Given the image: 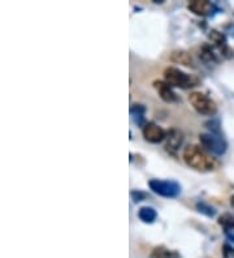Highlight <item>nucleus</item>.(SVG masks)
Returning a JSON list of instances; mask_svg holds the SVG:
<instances>
[{
    "instance_id": "19",
    "label": "nucleus",
    "mask_w": 234,
    "mask_h": 258,
    "mask_svg": "<svg viewBox=\"0 0 234 258\" xmlns=\"http://www.w3.org/2000/svg\"><path fill=\"white\" fill-rule=\"evenodd\" d=\"M132 198L134 202H139V201H143L146 198V194L142 192H139V190H133L132 192Z\"/></svg>"
},
{
    "instance_id": "18",
    "label": "nucleus",
    "mask_w": 234,
    "mask_h": 258,
    "mask_svg": "<svg viewBox=\"0 0 234 258\" xmlns=\"http://www.w3.org/2000/svg\"><path fill=\"white\" fill-rule=\"evenodd\" d=\"M223 257L224 258H234V248L231 244L223 245Z\"/></svg>"
},
{
    "instance_id": "6",
    "label": "nucleus",
    "mask_w": 234,
    "mask_h": 258,
    "mask_svg": "<svg viewBox=\"0 0 234 258\" xmlns=\"http://www.w3.org/2000/svg\"><path fill=\"white\" fill-rule=\"evenodd\" d=\"M143 137L146 141H149L151 144H159L162 142L163 140L167 137L164 129L162 126H159L155 122H146V126L142 128Z\"/></svg>"
},
{
    "instance_id": "15",
    "label": "nucleus",
    "mask_w": 234,
    "mask_h": 258,
    "mask_svg": "<svg viewBox=\"0 0 234 258\" xmlns=\"http://www.w3.org/2000/svg\"><path fill=\"white\" fill-rule=\"evenodd\" d=\"M202 59L205 60L206 63H215L216 62V55L214 54L212 48L210 46H203L202 47Z\"/></svg>"
},
{
    "instance_id": "7",
    "label": "nucleus",
    "mask_w": 234,
    "mask_h": 258,
    "mask_svg": "<svg viewBox=\"0 0 234 258\" xmlns=\"http://www.w3.org/2000/svg\"><path fill=\"white\" fill-rule=\"evenodd\" d=\"M188 10L198 16H208L215 10V6L207 0H192L189 2Z\"/></svg>"
},
{
    "instance_id": "16",
    "label": "nucleus",
    "mask_w": 234,
    "mask_h": 258,
    "mask_svg": "<svg viewBox=\"0 0 234 258\" xmlns=\"http://www.w3.org/2000/svg\"><path fill=\"white\" fill-rule=\"evenodd\" d=\"M197 210H198L199 212H202V214L207 215V216H211V218L216 215L215 208L210 206L208 204H206V202H198V204H197Z\"/></svg>"
},
{
    "instance_id": "12",
    "label": "nucleus",
    "mask_w": 234,
    "mask_h": 258,
    "mask_svg": "<svg viewBox=\"0 0 234 258\" xmlns=\"http://www.w3.org/2000/svg\"><path fill=\"white\" fill-rule=\"evenodd\" d=\"M181 142H182L181 133H178L177 130H172L171 136H169V140H168V144H167V149H168V152H175L176 150L180 148Z\"/></svg>"
},
{
    "instance_id": "3",
    "label": "nucleus",
    "mask_w": 234,
    "mask_h": 258,
    "mask_svg": "<svg viewBox=\"0 0 234 258\" xmlns=\"http://www.w3.org/2000/svg\"><path fill=\"white\" fill-rule=\"evenodd\" d=\"M189 102L192 103L194 110L201 115L206 116H214L218 112V104L212 100L210 96L201 92H194L189 96Z\"/></svg>"
},
{
    "instance_id": "8",
    "label": "nucleus",
    "mask_w": 234,
    "mask_h": 258,
    "mask_svg": "<svg viewBox=\"0 0 234 258\" xmlns=\"http://www.w3.org/2000/svg\"><path fill=\"white\" fill-rule=\"evenodd\" d=\"M154 88L156 89L160 98L163 100H165V102L171 103L177 100V96H176V93L173 92V89H172V86L169 84L164 82V81H155L154 82Z\"/></svg>"
},
{
    "instance_id": "2",
    "label": "nucleus",
    "mask_w": 234,
    "mask_h": 258,
    "mask_svg": "<svg viewBox=\"0 0 234 258\" xmlns=\"http://www.w3.org/2000/svg\"><path fill=\"white\" fill-rule=\"evenodd\" d=\"M164 80L165 82L169 84L171 86H176V88H182V89H188V88H193L198 84V80L194 78L193 76L185 73L180 68L176 66H168L164 70Z\"/></svg>"
},
{
    "instance_id": "1",
    "label": "nucleus",
    "mask_w": 234,
    "mask_h": 258,
    "mask_svg": "<svg viewBox=\"0 0 234 258\" xmlns=\"http://www.w3.org/2000/svg\"><path fill=\"white\" fill-rule=\"evenodd\" d=\"M184 160L185 163L199 172H211L218 170L219 163L215 158H212L208 152L198 145H189L184 150Z\"/></svg>"
},
{
    "instance_id": "4",
    "label": "nucleus",
    "mask_w": 234,
    "mask_h": 258,
    "mask_svg": "<svg viewBox=\"0 0 234 258\" xmlns=\"http://www.w3.org/2000/svg\"><path fill=\"white\" fill-rule=\"evenodd\" d=\"M149 186L152 192L165 198H175L181 193V186L173 180L152 179L149 182Z\"/></svg>"
},
{
    "instance_id": "5",
    "label": "nucleus",
    "mask_w": 234,
    "mask_h": 258,
    "mask_svg": "<svg viewBox=\"0 0 234 258\" xmlns=\"http://www.w3.org/2000/svg\"><path fill=\"white\" fill-rule=\"evenodd\" d=\"M199 141H201L202 148L214 156H223L228 149V144L225 142V140L214 133H202L199 136Z\"/></svg>"
},
{
    "instance_id": "11",
    "label": "nucleus",
    "mask_w": 234,
    "mask_h": 258,
    "mask_svg": "<svg viewBox=\"0 0 234 258\" xmlns=\"http://www.w3.org/2000/svg\"><path fill=\"white\" fill-rule=\"evenodd\" d=\"M171 59L176 63H181L184 66H193V60L192 56H190V54H188L186 51H175V52L172 54Z\"/></svg>"
},
{
    "instance_id": "20",
    "label": "nucleus",
    "mask_w": 234,
    "mask_h": 258,
    "mask_svg": "<svg viewBox=\"0 0 234 258\" xmlns=\"http://www.w3.org/2000/svg\"><path fill=\"white\" fill-rule=\"evenodd\" d=\"M231 205L233 206V208H234V196H232V198H231Z\"/></svg>"
},
{
    "instance_id": "9",
    "label": "nucleus",
    "mask_w": 234,
    "mask_h": 258,
    "mask_svg": "<svg viewBox=\"0 0 234 258\" xmlns=\"http://www.w3.org/2000/svg\"><path fill=\"white\" fill-rule=\"evenodd\" d=\"M138 218L142 220L143 223H154L158 218V212L154 208H150V206H143L138 210Z\"/></svg>"
},
{
    "instance_id": "10",
    "label": "nucleus",
    "mask_w": 234,
    "mask_h": 258,
    "mask_svg": "<svg viewBox=\"0 0 234 258\" xmlns=\"http://www.w3.org/2000/svg\"><path fill=\"white\" fill-rule=\"evenodd\" d=\"M145 111L146 108L142 104H133L130 107V114H132V118L134 120V122L137 126H145Z\"/></svg>"
},
{
    "instance_id": "17",
    "label": "nucleus",
    "mask_w": 234,
    "mask_h": 258,
    "mask_svg": "<svg viewBox=\"0 0 234 258\" xmlns=\"http://www.w3.org/2000/svg\"><path fill=\"white\" fill-rule=\"evenodd\" d=\"M210 38H211L216 44H219V46H225V43H227L224 34L219 33V32H216V30H212L211 34H210Z\"/></svg>"
},
{
    "instance_id": "14",
    "label": "nucleus",
    "mask_w": 234,
    "mask_h": 258,
    "mask_svg": "<svg viewBox=\"0 0 234 258\" xmlns=\"http://www.w3.org/2000/svg\"><path fill=\"white\" fill-rule=\"evenodd\" d=\"M219 224L225 230L227 234H229V232L234 230V218L229 214L221 215L220 218H219Z\"/></svg>"
},
{
    "instance_id": "13",
    "label": "nucleus",
    "mask_w": 234,
    "mask_h": 258,
    "mask_svg": "<svg viewBox=\"0 0 234 258\" xmlns=\"http://www.w3.org/2000/svg\"><path fill=\"white\" fill-rule=\"evenodd\" d=\"M151 258H181L180 254H177L176 252L168 250L165 249L164 246H159V248H155L151 253Z\"/></svg>"
}]
</instances>
